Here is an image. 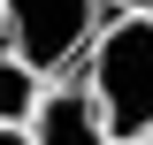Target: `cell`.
I'll list each match as a JSON object with an SVG mask.
<instances>
[{
    "instance_id": "obj_7",
    "label": "cell",
    "mask_w": 153,
    "mask_h": 145,
    "mask_svg": "<svg viewBox=\"0 0 153 145\" xmlns=\"http://www.w3.org/2000/svg\"><path fill=\"white\" fill-rule=\"evenodd\" d=\"M0 38H8V8H0Z\"/></svg>"
},
{
    "instance_id": "obj_1",
    "label": "cell",
    "mask_w": 153,
    "mask_h": 145,
    "mask_svg": "<svg viewBox=\"0 0 153 145\" xmlns=\"http://www.w3.org/2000/svg\"><path fill=\"white\" fill-rule=\"evenodd\" d=\"M84 84H92L100 115H107L115 145L153 138V16H107L84 54Z\"/></svg>"
},
{
    "instance_id": "obj_3",
    "label": "cell",
    "mask_w": 153,
    "mask_h": 145,
    "mask_svg": "<svg viewBox=\"0 0 153 145\" xmlns=\"http://www.w3.org/2000/svg\"><path fill=\"white\" fill-rule=\"evenodd\" d=\"M31 138L38 145H115V130H107V115H100L84 76H54L38 115H31Z\"/></svg>"
},
{
    "instance_id": "obj_4",
    "label": "cell",
    "mask_w": 153,
    "mask_h": 145,
    "mask_svg": "<svg viewBox=\"0 0 153 145\" xmlns=\"http://www.w3.org/2000/svg\"><path fill=\"white\" fill-rule=\"evenodd\" d=\"M46 84H54V76H38L31 61H16L8 46H0V122H31L38 99H46Z\"/></svg>"
},
{
    "instance_id": "obj_8",
    "label": "cell",
    "mask_w": 153,
    "mask_h": 145,
    "mask_svg": "<svg viewBox=\"0 0 153 145\" xmlns=\"http://www.w3.org/2000/svg\"><path fill=\"white\" fill-rule=\"evenodd\" d=\"M146 145H153V138H146Z\"/></svg>"
},
{
    "instance_id": "obj_6",
    "label": "cell",
    "mask_w": 153,
    "mask_h": 145,
    "mask_svg": "<svg viewBox=\"0 0 153 145\" xmlns=\"http://www.w3.org/2000/svg\"><path fill=\"white\" fill-rule=\"evenodd\" d=\"M0 145H38V138H31V122H0Z\"/></svg>"
},
{
    "instance_id": "obj_5",
    "label": "cell",
    "mask_w": 153,
    "mask_h": 145,
    "mask_svg": "<svg viewBox=\"0 0 153 145\" xmlns=\"http://www.w3.org/2000/svg\"><path fill=\"white\" fill-rule=\"evenodd\" d=\"M107 16H153V0H100Z\"/></svg>"
},
{
    "instance_id": "obj_2",
    "label": "cell",
    "mask_w": 153,
    "mask_h": 145,
    "mask_svg": "<svg viewBox=\"0 0 153 145\" xmlns=\"http://www.w3.org/2000/svg\"><path fill=\"white\" fill-rule=\"evenodd\" d=\"M8 8V54L31 61L38 76H69L76 61L92 54L100 23H107V8L100 0H0Z\"/></svg>"
}]
</instances>
